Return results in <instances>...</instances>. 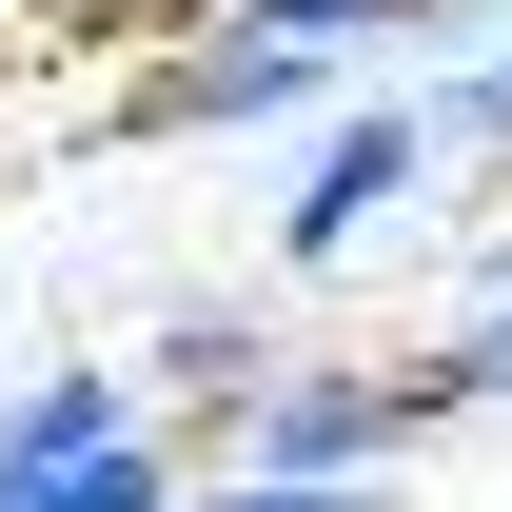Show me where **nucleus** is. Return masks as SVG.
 I'll list each match as a JSON object with an SVG mask.
<instances>
[{
  "mask_svg": "<svg viewBox=\"0 0 512 512\" xmlns=\"http://www.w3.org/2000/svg\"><path fill=\"white\" fill-rule=\"evenodd\" d=\"M99 434H138V394L99 375V355H60L40 394H0V493H20V473H60V453H99Z\"/></svg>",
  "mask_w": 512,
  "mask_h": 512,
  "instance_id": "obj_4",
  "label": "nucleus"
},
{
  "mask_svg": "<svg viewBox=\"0 0 512 512\" xmlns=\"http://www.w3.org/2000/svg\"><path fill=\"white\" fill-rule=\"evenodd\" d=\"M178 512H375V473H217V493H178Z\"/></svg>",
  "mask_w": 512,
  "mask_h": 512,
  "instance_id": "obj_9",
  "label": "nucleus"
},
{
  "mask_svg": "<svg viewBox=\"0 0 512 512\" xmlns=\"http://www.w3.org/2000/svg\"><path fill=\"white\" fill-rule=\"evenodd\" d=\"M256 375H276V355H256L237 316H178V335H158V394H217V414H237Z\"/></svg>",
  "mask_w": 512,
  "mask_h": 512,
  "instance_id": "obj_8",
  "label": "nucleus"
},
{
  "mask_svg": "<svg viewBox=\"0 0 512 512\" xmlns=\"http://www.w3.org/2000/svg\"><path fill=\"white\" fill-rule=\"evenodd\" d=\"M414 178H434V119H414V99H355V119H316V178L276 197V256H296V276H316V256H355Z\"/></svg>",
  "mask_w": 512,
  "mask_h": 512,
  "instance_id": "obj_3",
  "label": "nucleus"
},
{
  "mask_svg": "<svg viewBox=\"0 0 512 512\" xmlns=\"http://www.w3.org/2000/svg\"><path fill=\"white\" fill-rule=\"evenodd\" d=\"M335 40H237V20H178V40H158V79H138L119 119L138 138H256V119H316L335 99Z\"/></svg>",
  "mask_w": 512,
  "mask_h": 512,
  "instance_id": "obj_1",
  "label": "nucleus"
},
{
  "mask_svg": "<svg viewBox=\"0 0 512 512\" xmlns=\"http://www.w3.org/2000/svg\"><path fill=\"white\" fill-rule=\"evenodd\" d=\"M197 20H237V40H335V60H375L414 0H197Z\"/></svg>",
  "mask_w": 512,
  "mask_h": 512,
  "instance_id": "obj_7",
  "label": "nucleus"
},
{
  "mask_svg": "<svg viewBox=\"0 0 512 512\" xmlns=\"http://www.w3.org/2000/svg\"><path fill=\"white\" fill-rule=\"evenodd\" d=\"M414 434H434L414 375H355V355H335V375H256V394H237V473H394Z\"/></svg>",
  "mask_w": 512,
  "mask_h": 512,
  "instance_id": "obj_2",
  "label": "nucleus"
},
{
  "mask_svg": "<svg viewBox=\"0 0 512 512\" xmlns=\"http://www.w3.org/2000/svg\"><path fill=\"white\" fill-rule=\"evenodd\" d=\"M414 414H512V296L473 335H434V355H414Z\"/></svg>",
  "mask_w": 512,
  "mask_h": 512,
  "instance_id": "obj_6",
  "label": "nucleus"
},
{
  "mask_svg": "<svg viewBox=\"0 0 512 512\" xmlns=\"http://www.w3.org/2000/svg\"><path fill=\"white\" fill-rule=\"evenodd\" d=\"M0 512H178V453H158V434H99V453H60V473H20Z\"/></svg>",
  "mask_w": 512,
  "mask_h": 512,
  "instance_id": "obj_5",
  "label": "nucleus"
},
{
  "mask_svg": "<svg viewBox=\"0 0 512 512\" xmlns=\"http://www.w3.org/2000/svg\"><path fill=\"white\" fill-rule=\"evenodd\" d=\"M414 119H434V158H453V138H473V158H493V138H512V60H473V79H434V99H414Z\"/></svg>",
  "mask_w": 512,
  "mask_h": 512,
  "instance_id": "obj_10",
  "label": "nucleus"
},
{
  "mask_svg": "<svg viewBox=\"0 0 512 512\" xmlns=\"http://www.w3.org/2000/svg\"><path fill=\"white\" fill-rule=\"evenodd\" d=\"M60 20H119V40H178L197 0H60Z\"/></svg>",
  "mask_w": 512,
  "mask_h": 512,
  "instance_id": "obj_11",
  "label": "nucleus"
}]
</instances>
